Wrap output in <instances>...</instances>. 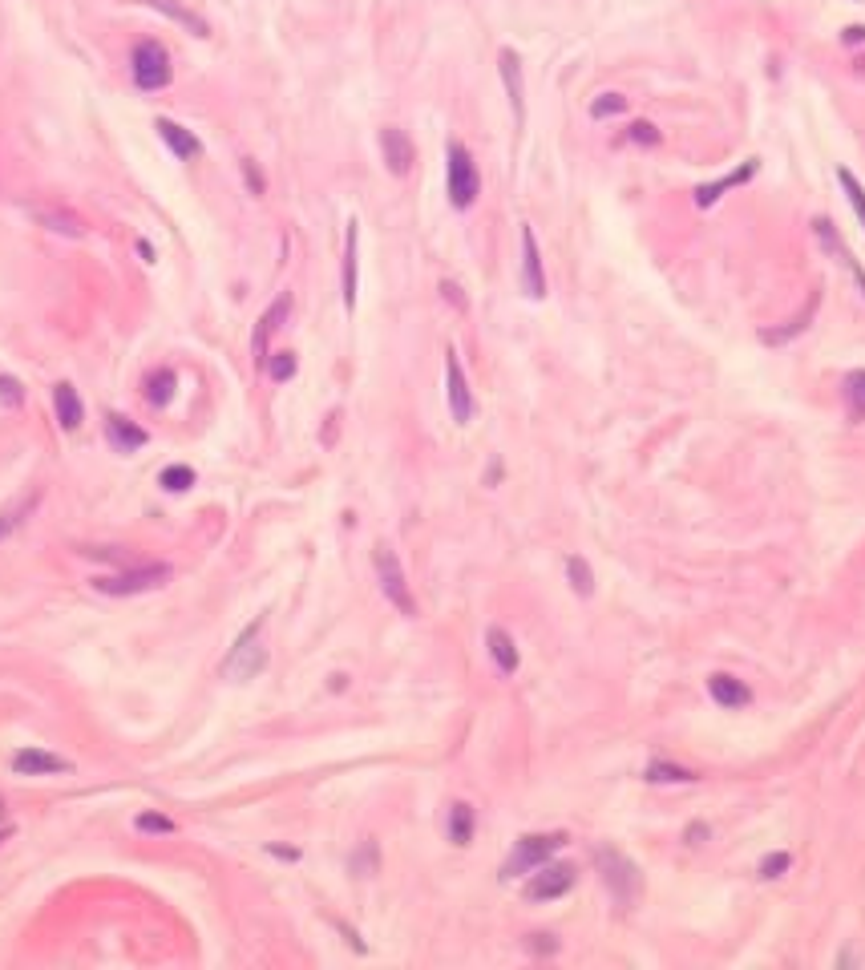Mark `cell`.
I'll list each match as a JSON object with an SVG mask.
<instances>
[{"mask_svg": "<svg viewBox=\"0 0 865 970\" xmlns=\"http://www.w3.org/2000/svg\"><path fill=\"white\" fill-rule=\"evenodd\" d=\"M174 384H178V376H174L170 368H154V372L146 376V401H150L154 409L170 405V401H174Z\"/></svg>", "mask_w": 865, "mask_h": 970, "instance_id": "83f0119b", "label": "cell"}, {"mask_svg": "<svg viewBox=\"0 0 865 970\" xmlns=\"http://www.w3.org/2000/svg\"><path fill=\"white\" fill-rule=\"evenodd\" d=\"M441 296H445V300H449L453 308H465V296H461V287H457V283H449V279L441 283Z\"/></svg>", "mask_w": 865, "mask_h": 970, "instance_id": "b9f144b4", "label": "cell"}, {"mask_svg": "<svg viewBox=\"0 0 865 970\" xmlns=\"http://www.w3.org/2000/svg\"><path fill=\"white\" fill-rule=\"evenodd\" d=\"M534 954H554L558 950V942H554V934H530V942H526Z\"/></svg>", "mask_w": 865, "mask_h": 970, "instance_id": "60d3db41", "label": "cell"}, {"mask_svg": "<svg viewBox=\"0 0 865 970\" xmlns=\"http://www.w3.org/2000/svg\"><path fill=\"white\" fill-rule=\"evenodd\" d=\"M627 138H631L635 146H659V130H655L651 122H631Z\"/></svg>", "mask_w": 865, "mask_h": 970, "instance_id": "f35d334b", "label": "cell"}, {"mask_svg": "<svg viewBox=\"0 0 865 970\" xmlns=\"http://www.w3.org/2000/svg\"><path fill=\"white\" fill-rule=\"evenodd\" d=\"M170 566L166 562H146V566H134V570H122V574H106V578H93V591L102 595H114V599H126V595H146V591H158L170 582Z\"/></svg>", "mask_w": 865, "mask_h": 970, "instance_id": "3957f363", "label": "cell"}, {"mask_svg": "<svg viewBox=\"0 0 865 970\" xmlns=\"http://www.w3.org/2000/svg\"><path fill=\"white\" fill-rule=\"evenodd\" d=\"M292 316V296H279L267 312H263V320L255 324V336H251V356H255V364H267V344H271V336L283 328V320Z\"/></svg>", "mask_w": 865, "mask_h": 970, "instance_id": "30bf717a", "label": "cell"}, {"mask_svg": "<svg viewBox=\"0 0 865 970\" xmlns=\"http://www.w3.org/2000/svg\"><path fill=\"white\" fill-rule=\"evenodd\" d=\"M473 829H477L473 805L453 801V805H449V841H453V845H469V841H473Z\"/></svg>", "mask_w": 865, "mask_h": 970, "instance_id": "4316f807", "label": "cell"}, {"mask_svg": "<svg viewBox=\"0 0 865 970\" xmlns=\"http://www.w3.org/2000/svg\"><path fill=\"white\" fill-rule=\"evenodd\" d=\"M837 182H841V190H845V199H849L853 215H857V219H861V227H865V186H861V182H857V178H853L845 166L837 170Z\"/></svg>", "mask_w": 865, "mask_h": 970, "instance_id": "1f68e13d", "label": "cell"}, {"mask_svg": "<svg viewBox=\"0 0 865 970\" xmlns=\"http://www.w3.org/2000/svg\"><path fill=\"white\" fill-rule=\"evenodd\" d=\"M150 9H158V13H166L170 21H178L182 29H190L195 37H211V25L199 17V13H190L182 0H150Z\"/></svg>", "mask_w": 865, "mask_h": 970, "instance_id": "484cf974", "label": "cell"}, {"mask_svg": "<svg viewBox=\"0 0 865 970\" xmlns=\"http://www.w3.org/2000/svg\"><path fill=\"white\" fill-rule=\"evenodd\" d=\"M574 890V865H538L534 869V878L526 882V898L530 902H554V898H562V894H570Z\"/></svg>", "mask_w": 865, "mask_h": 970, "instance_id": "ba28073f", "label": "cell"}, {"mask_svg": "<svg viewBox=\"0 0 865 970\" xmlns=\"http://www.w3.org/2000/svg\"><path fill=\"white\" fill-rule=\"evenodd\" d=\"M376 861H380V853H376V841H364V849L352 857V869L360 873V878H368V873L376 869Z\"/></svg>", "mask_w": 865, "mask_h": 970, "instance_id": "74e56055", "label": "cell"}, {"mask_svg": "<svg viewBox=\"0 0 865 970\" xmlns=\"http://www.w3.org/2000/svg\"><path fill=\"white\" fill-rule=\"evenodd\" d=\"M243 178H247V190H251V194H263V190H267V178H263V170L255 166V158H243Z\"/></svg>", "mask_w": 865, "mask_h": 970, "instance_id": "ab89813d", "label": "cell"}, {"mask_svg": "<svg viewBox=\"0 0 865 970\" xmlns=\"http://www.w3.org/2000/svg\"><path fill=\"white\" fill-rule=\"evenodd\" d=\"M380 154H384V166H389L397 178H405V174L413 170V158H417L409 134L397 130V126H384V130H380Z\"/></svg>", "mask_w": 865, "mask_h": 970, "instance_id": "7c38bea8", "label": "cell"}, {"mask_svg": "<svg viewBox=\"0 0 865 970\" xmlns=\"http://www.w3.org/2000/svg\"><path fill=\"white\" fill-rule=\"evenodd\" d=\"M845 405L853 421H865V368L845 376Z\"/></svg>", "mask_w": 865, "mask_h": 970, "instance_id": "f546056e", "label": "cell"}, {"mask_svg": "<svg viewBox=\"0 0 865 970\" xmlns=\"http://www.w3.org/2000/svg\"><path fill=\"white\" fill-rule=\"evenodd\" d=\"M623 110H627V97H623V93H599L595 102H591V118H595V122L615 118V114H623Z\"/></svg>", "mask_w": 865, "mask_h": 970, "instance_id": "836d02e7", "label": "cell"}, {"mask_svg": "<svg viewBox=\"0 0 865 970\" xmlns=\"http://www.w3.org/2000/svg\"><path fill=\"white\" fill-rule=\"evenodd\" d=\"M756 174V158H748L736 174H724V178H716V182H708V186H696V207L700 211H708V207H716L720 199H724V194L732 190V186H740V182H748Z\"/></svg>", "mask_w": 865, "mask_h": 970, "instance_id": "ffe728a7", "label": "cell"}, {"mask_svg": "<svg viewBox=\"0 0 865 970\" xmlns=\"http://www.w3.org/2000/svg\"><path fill=\"white\" fill-rule=\"evenodd\" d=\"M595 865H599V878H603V886L611 890V898H615L619 906H631V902L639 898L643 878H639V865H635L631 857H623L619 849L603 845V849H595Z\"/></svg>", "mask_w": 865, "mask_h": 970, "instance_id": "7a4b0ae2", "label": "cell"}, {"mask_svg": "<svg viewBox=\"0 0 865 970\" xmlns=\"http://www.w3.org/2000/svg\"><path fill=\"white\" fill-rule=\"evenodd\" d=\"M0 817H5V801H0Z\"/></svg>", "mask_w": 865, "mask_h": 970, "instance_id": "c3c4849f", "label": "cell"}, {"mask_svg": "<svg viewBox=\"0 0 865 970\" xmlns=\"http://www.w3.org/2000/svg\"><path fill=\"white\" fill-rule=\"evenodd\" d=\"M813 235H817V243H821V247H825V251H829V255H833V259H837V263H841V267H845V271H849V275L857 279L861 296H865V271H861V263H857V259L849 255V247L841 243L837 227H833L829 219H813Z\"/></svg>", "mask_w": 865, "mask_h": 970, "instance_id": "9a60e30c", "label": "cell"}, {"mask_svg": "<svg viewBox=\"0 0 865 970\" xmlns=\"http://www.w3.org/2000/svg\"><path fill=\"white\" fill-rule=\"evenodd\" d=\"M13 772L17 776H53V772H69V760H61L45 748H21L13 756Z\"/></svg>", "mask_w": 865, "mask_h": 970, "instance_id": "ac0fdd59", "label": "cell"}, {"mask_svg": "<svg viewBox=\"0 0 865 970\" xmlns=\"http://www.w3.org/2000/svg\"><path fill=\"white\" fill-rule=\"evenodd\" d=\"M154 130H158V138L170 146V154L178 158V162H190V158H199V138L195 134H190V130H182L178 122H170V118H158L154 122Z\"/></svg>", "mask_w": 865, "mask_h": 970, "instance_id": "44dd1931", "label": "cell"}, {"mask_svg": "<svg viewBox=\"0 0 865 970\" xmlns=\"http://www.w3.org/2000/svg\"><path fill=\"white\" fill-rule=\"evenodd\" d=\"M0 405H9V409L25 405V388H21L17 376H0Z\"/></svg>", "mask_w": 865, "mask_h": 970, "instance_id": "e575fe53", "label": "cell"}, {"mask_svg": "<svg viewBox=\"0 0 865 970\" xmlns=\"http://www.w3.org/2000/svg\"><path fill=\"white\" fill-rule=\"evenodd\" d=\"M17 522H21L17 514H0V538H5V534H9V530H13Z\"/></svg>", "mask_w": 865, "mask_h": 970, "instance_id": "bcb514c9", "label": "cell"}, {"mask_svg": "<svg viewBox=\"0 0 865 970\" xmlns=\"http://www.w3.org/2000/svg\"><path fill=\"white\" fill-rule=\"evenodd\" d=\"M841 41H845V45H865V29H861V25H849Z\"/></svg>", "mask_w": 865, "mask_h": 970, "instance_id": "ee69618b", "label": "cell"}, {"mask_svg": "<svg viewBox=\"0 0 865 970\" xmlns=\"http://www.w3.org/2000/svg\"><path fill=\"white\" fill-rule=\"evenodd\" d=\"M53 409H57V425H61V429H69V433H73V429L81 425V417H85L81 397H77V388H73V384H65V380L53 388Z\"/></svg>", "mask_w": 865, "mask_h": 970, "instance_id": "603a6c76", "label": "cell"}, {"mask_svg": "<svg viewBox=\"0 0 865 970\" xmlns=\"http://www.w3.org/2000/svg\"><path fill=\"white\" fill-rule=\"evenodd\" d=\"M708 841V825H688V845H704Z\"/></svg>", "mask_w": 865, "mask_h": 970, "instance_id": "7bdbcfd3", "label": "cell"}, {"mask_svg": "<svg viewBox=\"0 0 865 970\" xmlns=\"http://www.w3.org/2000/svg\"><path fill=\"white\" fill-rule=\"evenodd\" d=\"M138 833H174V821L162 813H138Z\"/></svg>", "mask_w": 865, "mask_h": 970, "instance_id": "8d00e7d4", "label": "cell"}, {"mask_svg": "<svg viewBox=\"0 0 865 970\" xmlns=\"http://www.w3.org/2000/svg\"><path fill=\"white\" fill-rule=\"evenodd\" d=\"M708 692H712V700H716L720 708H728V712H740V708L752 704V688L744 684V679L724 675V671H716V675L708 679Z\"/></svg>", "mask_w": 865, "mask_h": 970, "instance_id": "2e32d148", "label": "cell"}, {"mask_svg": "<svg viewBox=\"0 0 865 970\" xmlns=\"http://www.w3.org/2000/svg\"><path fill=\"white\" fill-rule=\"evenodd\" d=\"M562 845H566V833H530V837H518L514 853H510L506 865H502V882H506V878H522V873H534V869L546 865Z\"/></svg>", "mask_w": 865, "mask_h": 970, "instance_id": "277c9868", "label": "cell"}, {"mask_svg": "<svg viewBox=\"0 0 865 970\" xmlns=\"http://www.w3.org/2000/svg\"><path fill=\"white\" fill-rule=\"evenodd\" d=\"M130 73H134V85L154 93V89H166L174 69H170V53L162 41H138L134 57H130Z\"/></svg>", "mask_w": 865, "mask_h": 970, "instance_id": "8992f818", "label": "cell"}, {"mask_svg": "<svg viewBox=\"0 0 865 970\" xmlns=\"http://www.w3.org/2000/svg\"><path fill=\"white\" fill-rule=\"evenodd\" d=\"M566 578H570L574 595H583V599H591V595H595V570H591V562H587V558L570 554V558H566Z\"/></svg>", "mask_w": 865, "mask_h": 970, "instance_id": "f1b7e54d", "label": "cell"}, {"mask_svg": "<svg viewBox=\"0 0 865 970\" xmlns=\"http://www.w3.org/2000/svg\"><path fill=\"white\" fill-rule=\"evenodd\" d=\"M498 73H502V85H506V97H510V110L514 118L522 122L526 118V77H522V57L514 49H502L498 53Z\"/></svg>", "mask_w": 865, "mask_h": 970, "instance_id": "4fadbf2b", "label": "cell"}, {"mask_svg": "<svg viewBox=\"0 0 865 970\" xmlns=\"http://www.w3.org/2000/svg\"><path fill=\"white\" fill-rule=\"evenodd\" d=\"M158 485H162V490H170V494H186L190 485H195V469H190V465H166L158 473Z\"/></svg>", "mask_w": 865, "mask_h": 970, "instance_id": "4dcf8cb0", "label": "cell"}, {"mask_svg": "<svg viewBox=\"0 0 865 970\" xmlns=\"http://www.w3.org/2000/svg\"><path fill=\"white\" fill-rule=\"evenodd\" d=\"M296 368H300L296 352H271V356H267V376H271V380H279V384H283V380H292V376H296Z\"/></svg>", "mask_w": 865, "mask_h": 970, "instance_id": "d6a6232c", "label": "cell"}, {"mask_svg": "<svg viewBox=\"0 0 865 970\" xmlns=\"http://www.w3.org/2000/svg\"><path fill=\"white\" fill-rule=\"evenodd\" d=\"M259 631H263V619H255L239 639H235V647H231V655L223 659V675L227 679H255L263 667H267V651H263V643H259Z\"/></svg>", "mask_w": 865, "mask_h": 970, "instance_id": "52a82bcc", "label": "cell"}, {"mask_svg": "<svg viewBox=\"0 0 865 970\" xmlns=\"http://www.w3.org/2000/svg\"><path fill=\"white\" fill-rule=\"evenodd\" d=\"M522 291L530 300L546 296V275H542V255H538V239L530 227H522Z\"/></svg>", "mask_w": 865, "mask_h": 970, "instance_id": "5bb4252c", "label": "cell"}, {"mask_svg": "<svg viewBox=\"0 0 865 970\" xmlns=\"http://www.w3.org/2000/svg\"><path fill=\"white\" fill-rule=\"evenodd\" d=\"M445 397H449V413L457 425H469L473 421V393H469V380H465V368L457 360V352L449 348L445 352Z\"/></svg>", "mask_w": 865, "mask_h": 970, "instance_id": "9c48e42d", "label": "cell"}, {"mask_svg": "<svg viewBox=\"0 0 865 970\" xmlns=\"http://www.w3.org/2000/svg\"><path fill=\"white\" fill-rule=\"evenodd\" d=\"M445 190L457 211H469L482 194V174H477V162L461 142H449L445 150Z\"/></svg>", "mask_w": 865, "mask_h": 970, "instance_id": "6da1fadb", "label": "cell"}, {"mask_svg": "<svg viewBox=\"0 0 865 970\" xmlns=\"http://www.w3.org/2000/svg\"><path fill=\"white\" fill-rule=\"evenodd\" d=\"M0 841H5V829H0Z\"/></svg>", "mask_w": 865, "mask_h": 970, "instance_id": "681fc988", "label": "cell"}, {"mask_svg": "<svg viewBox=\"0 0 865 970\" xmlns=\"http://www.w3.org/2000/svg\"><path fill=\"white\" fill-rule=\"evenodd\" d=\"M29 215H33L41 227L57 231V235H69V239H81V235H85V223H81L73 211H61V207H29Z\"/></svg>", "mask_w": 865, "mask_h": 970, "instance_id": "7402d4cb", "label": "cell"}, {"mask_svg": "<svg viewBox=\"0 0 865 970\" xmlns=\"http://www.w3.org/2000/svg\"><path fill=\"white\" fill-rule=\"evenodd\" d=\"M138 255H142V259H146V263H154V251H150V243H146V239H142V243H138Z\"/></svg>", "mask_w": 865, "mask_h": 970, "instance_id": "7dc6e473", "label": "cell"}, {"mask_svg": "<svg viewBox=\"0 0 865 970\" xmlns=\"http://www.w3.org/2000/svg\"><path fill=\"white\" fill-rule=\"evenodd\" d=\"M106 441H110L118 453H134V449H142V445L150 441V433H146L142 425L126 421L122 413H106Z\"/></svg>", "mask_w": 865, "mask_h": 970, "instance_id": "d6986e66", "label": "cell"}, {"mask_svg": "<svg viewBox=\"0 0 865 970\" xmlns=\"http://www.w3.org/2000/svg\"><path fill=\"white\" fill-rule=\"evenodd\" d=\"M789 865H793V853H768L764 861H760V878H781V873H789Z\"/></svg>", "mask_w": 865, "mask_h": 970, "instance_id": "d590c367", "label": "cell"}, {"mask_svg": "<svg viewBox=\"0 0 865 970\" xmlns=\"http://www.w3.org/2000/svg\"><path fill=\"white\" fill-rule=\"evenodd\" d=\"M267 853L271 857H283V861H296L300 857V849H287V845H267Z\"/></svg>", "mask_w": 865, "mask_h": 970, "instance_id": "f6af8a7d", "label": "cell"}, {"mask_svg": "<svg viewBox=\"0 0 865 970\" xmlns=\"http://www.w3.org/2000/svg\"><path fill=\"white\" fill-rule=\"evenodd\" d=\"M486 647H490L498 671H506V675L518 671V647H514V639H510L506 627H490V631H486Z\"/></svg>", "mask_w": 865, "mask_h": 970, "instance_id": "cb8c5ba5", "label": "cell"}, {"mask_svg": "<svg viewBox=\"0 0 865 970\" xmlns=\"http://www.w3.org/2000/svg\"><path fill=\"white\" fill-rule=\"evenodd\" d=\"M356 283H360V223L352 219L344 235V267H340V287H344L340 296L348 312H356Z\"/></svg>", "mask_w": 865, "mask_h": 970, "instance_id": "8fae6325", "label": "cell"}, {"mask_svg": "<svg viewBox=\"0 0 865 970\" xmlns=\"http://www.w3.org/2000/svg\"><path fill=\"white\" fill-rule=\"evenodd\" d=\"M817 308H821V291H813L809 296V304L801 308V316H793L789 324H781V328H764L760 332V344H768V348H781V344H789V340H797L809 324H813V316H817Z\"/></svg>", "mask_w": 865, "mask_h": 970, "instance_id": "e0dca14e", "label": "cell"}, {"mask_svg": "<svg viewBox=\"0 0 865 970\" xmlns=\"http://www.w3.org/2000/svg\"><path fill=\"white\" fill-rule=\"evenodd\" d=\"M372 566H376V582H380V591H384V599H389L401 615H417V599H413V591H409V582H405V570H401V558L393 554V546H376V554H372Z\"/></svg>", "mask_w": 865, "mask_h": 970, "instance_id": "5b68a950", "label": "cell"}, {"mask_svg": "<svg viewBox=\"0 0 865 970\" xmlns=\"http://www.w3.org/2000/svg\"><path fill=\"white\" fill-rule=\"evenodd\" d=\"M643 776H647L651 785H692V781H700V772H696V768L671 764V760H651Z\"/></svg>", "mask_w": 865, "mask_h": 970, "instance_id": "d4e9b609", "label": "cell"}]
</instances>
